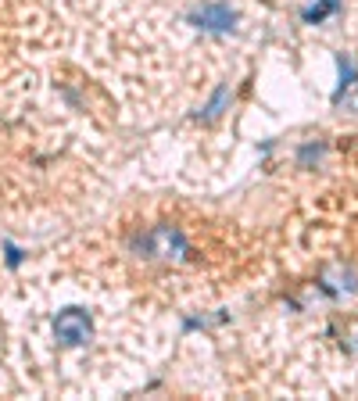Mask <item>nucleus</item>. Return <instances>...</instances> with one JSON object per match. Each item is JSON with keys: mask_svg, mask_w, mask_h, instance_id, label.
I'll use <instances>...</instances> for the list:
<instances>
[{"mask_svg": "<svg viewBox=\"0 0 358 401\" xmlns=\"http://www.w3.org/2000/svg\"><path fill=\"white\" fill-rule=\"evenodd\" d=\"M197 22H204L208 29H229L233 25V11H226V8H204V11H197Z\"/></svg>", "mask_w": 358, "mask_h": 401, "instance_id": "nucleus-3", "label": "nucleus"}, {"mask_svg": "<svg viewBox=\"0 0 358 401\" xmlns=\"http://www.w3.org/2000/svg\"><path fill=\"white\" fill-rule=\"evenodd\" d=\"M334 8H337V0H322L319 8H308V11H305V18H308V22H315V18H322V15H330Z\"/></svg>", "mask_w": 358, "mask_h": 401, "instance_id": "nucleus-4", "label": "nucleus"}, {"mask_svg": "<svg viewBox=\"0 0 358 401\" xmlns=\"http://www.w3.org/2000/svg\"><path fill=\"white\" fill-rule=\"evenodd\" d=\"M151 248H155V255H162V258H176L179 251H183V237H179L176 230H169V226H162V230L151 233Z\"/></svg>", "mask_w": 358, "mask_h": 401, "instance_id": "nucleus-2", "label": "nucleus"}, {"mask_svg": "<svg viewBox=\"0 0 358 401\" xmlns=\"http://www.w3.org/2000/svg\"><path fill=\"white\" fill-rule=\"evenodd\" d=\"M54 333H57V341H65V344H86V341H90V333H94V326H90V319H86L83 312L69 308V312L57 316Z\"/></svg>", "mask_w": 358, "mask_h": 401, "instance_id": "nucleus-1", "label": "nucleus"}]
</instances>
